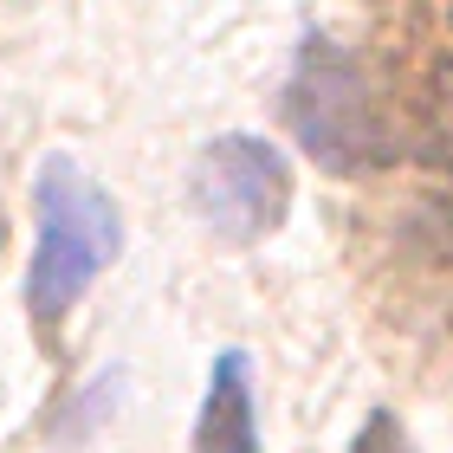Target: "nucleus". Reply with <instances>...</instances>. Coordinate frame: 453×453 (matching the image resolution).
Returning a JSON list of instances; mask_svg holds the SVG:
<instances>
[{
	"mask_svg": "<svg viewBox=\"0 0 453 453\" xmlns=\"http://www.w3.org/2000/svg\"><path fill=\"white\" fill-rule=\"evenodd\" d=\"M188 208L208 234L253 246L265 234H279L292 214V162L273 136H214L188 169Z\"/></svg>",
	"mask_w": 453,
	"mask_h": 453,
	"instance_id": "nucleus-3",
	"label": "nucleus"
},
{
	"mask_svg": "<svg viewBox=\"0 0 453 453\" xmlns=\"http://www.w3.org/2000/svg\"><path fill=\"white\" fill-rule=\"evenodd\" d=\"M33 214H39V240L27 265V311L39 331H58L72 318V304L97 285V273L123 253V220H117V201L72 156L39 162Z\"/></svg>",
	"mask_w": 453,
	"mask_h": 453,
	"instance_id": "nucleus-1",
	"label": "nucleus"
},
{
	"mask_svg": "<svg viewBox=\"0 0 453 453\" xmlns=\"http://www.w3.org/2000/svg\"><path fill=\"white\" fill-rule=\"evenodd\" d=\"M421 162L453 175V58H434L421 85Z\"/></svg>",
	"mask_w": 453,
	"mask_h": 453,
	"instance_id": "nucleus-5",
	"label": "nucleus"
},
{
	"mask_svg": "<svg viewBox=\"0 0 453 453\" xmlns=\"http://www.w3.org/2000/svg\"><path fill=\"white\" fill-rule=\"evenodd\" d=\"M285 123L304 142V156H318L331 175H369L402 156L395 123L382 117L376 91H369V72L337 39H304L298 46L292 85H285Z\"/></svg>",
	"mask_w": 453,
	"mask_h": 453,
	"instance_id": "nucleus-2",
	"label": "nucleus"
},
{
	"mask_svg": "<svg viewBox=\"0 0 453 453\" xmlns=\"http://www.w3.org/2000/svg\"><path fill=\"white\" fill-rule=\"evenodd\" d=\"M349 453H415V441L402 434V421L388 415V408H376L363 427H357V441H349Z\"/></svg>",
	"mask_w": 453,
	"mask_h": 453,
	"instance_id": "nucleus-6",
	"label": "nucleus"
},
{
	"mask_svg": "<svg viewBox=\"0 0 453 453\" xmlns=\"http://www.w3.org/2000/svg\"><path fill=\"white\" fill-rule=\"evenodd\" d=\"M195 453H259V421H253V382H246V357L226 349L208 376L195 421Z\"/></svg>",
	"mask_w": 453,
	"mask_h": 453,
	"instance_id": "nucleus-4",
	"label": "nucleus"
}]
</instances>
